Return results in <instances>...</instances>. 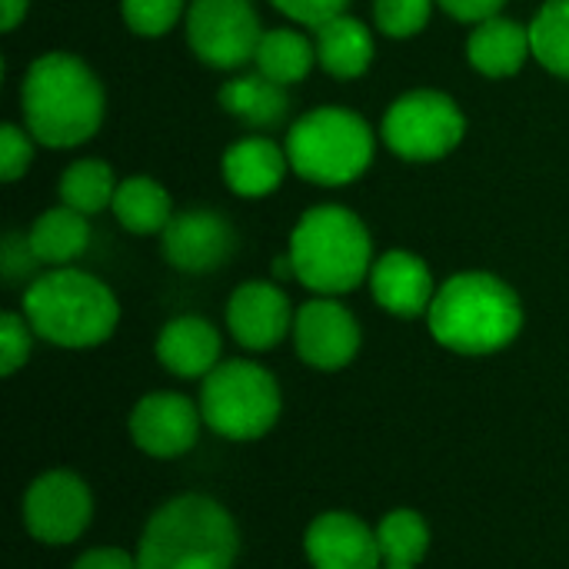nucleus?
I'll return each mask as SVG.
<instances>
[{
	"mask_svg": "<svg viewBox=\"0 0 569 569\" xmlns=\"http://www.w3.org/2000/svg\"><path fill=\"white\" fill-rule=\"evenodd\" d=\"M287 20L300 23V27H320L337 13H347L350 0H270Z\"/></svg>",
	"mask_w": 569,
	"mask_h": 569,
	"instance_id": "obj_32",
	"label": "nucleus"
},
{
	"mask_svg": "<svg viewBox=\"0 0 569 569\" xmlns=\"http://www.w3.org/2000/svg\"><path fill=\"white\" fill-rule=\"evenodd\" d=\"M533 57L530 43V23H520L513 17H490L477 23L467 37V60L477 73L490 80L517 77L527 60Z\"/></svg>",
	"mask_w": 569,
	"mask_h": 569,
	"instance_id": "obj_18",
	"label": "nucleus"
},
{
	"mask_svg": "<svg viewBox=\"0 0 569 569\" xmlns=\"http://www.w3.org/2000/svg\"><path fill=\"white\" fill-rule=\"evenodd\" d=\"M200 420L203 413L183 393H147L130 413V437L143 453L173 460L193 450Z\"/></svg>",
	"mask_w": 569,
	"mask_h": 569,
	"instance_id": "obj_14",
	"label": "nucleus"
},
{
	"mask_svg": "<svg viewBox=\"0 0 569 569\" xmlns=\"http://www.w3.org/2000/svg\"><path fill=\"white\" fill-rule=\"evenodd\" d=\"M33 347V327L27 323L23 313H3L0 317V373L13 377Z\"/></svg>",
	"mask_w": 569,
	"mask_h": 569,
	"instance_id": "obj_30",
	"label": "nucleus"
},
{
	"mask_svg": "<svg viewBox=\"0 0 569 569\" xmlns=\"http://www.w3.org/2000/svg\"><path fill=\"white\" fill-rule=\"evenodd\" d=\"M380 137L407 163H433L450 157L467 137L460 103L443 90H410L397 97L380 123Z\"/></svg>",
	"mask_w": 569,
	"mask_h": 569,
	"instance_id": "obj_8",
	"label": "nucleus"
},
{
	"mask_svg": "<svg viewBox=\"0 0 569 569\" xmlns=\"http://www.w3.org/2000/svg\"><path fill=\"white\" fill-rule=\"evenodd\" d=\"M307 557L313 569H380L377 533L353 513H323L307 530Z\"/></svg>",
	"mask_w": 569,
	"mask_h": 569,
	"instance_id": "obj_15",
	"label": "nucleus"
},
{
	"mask_svg": "<svg viewBox=\"0 0 569 569\" xmlns=\"http://www.w3.org/2000/svg\"><path fill=\"white\" fill-rule=\"evenodd\" d=\"M93 517V497L87 483L70 470H50L37 477L23 497V527L33 540L63 547L73 543Z\"/></svg>",
	"mask_w": 569,
	"mask_h": 569,
	"instance_id": "obj_10",
	"label": "nucleus"
},
{
	"mask_svg": "<svg viewBox=\"0 0 569 569\" xmlns=\"http://www.w3.org/2000/svg\"><path fill=\"white\" fill-rule=\"evenodd\" d=\"M23 317L33 333L63 350H90L113 337L120 303L113 290L77 267H50L23 293Z\"/></svg>",
	"mask_w": 569,
	"mask_h": 569,
	"instance_id": "obj_4",
	"label": "nucleus"
},
{
	"mask_svg": "<svg viewBox=\"0 0 569 569\" xmlns=\"http://www.w3.org/2000/svg\"><path fill=\"white\" fill-rule=\"evenodd\" d=\"M530 43L543 70L569 80V0H543L530 23Z\"/></svg>",
	"mask_w": 569,
	"mask_h": 569,
	"instance_id": "obj_26",
	"label": "nucleus"
},
{
	"mask_svg": "<svg viewBox=\"0 0 569 569\" xmlns=\"http://www.w3.org/2000/svg\"><path fill=\"white\" fill-rule=\"evenodd\" d=\"M220 333L203 317H173L157 337V360L180 380H203L220 360Z\"/></svg>",
	"mask_w": 569,
	"mask_h": 569,
	"instance_id": "obj_19",
	"label": "nucleus"
},
{
	"mask_svg": "<svg viewBox=\"0 0 569 569\" xmlns=\"http://www.w3.org/2000/svg\"><path fill=\"white\" fill-rule=\"evenodd\" d=\"M240 533L233 517L203 493H183L163 503L137 550L140 569H233Z\"/></svg>",
	"mask_w": 569,
	"mask_h": 569,
	"instance_id": "obj_5",
	"label": "nucleus"
},
{
	"mask_svg": "<svg viewBox=\"0 0 569 569\" xmlns=\"http://www.w3.org/2000/svg\"><path fill=\"white\" fill-rule=\"evenodd\" d=\"M383 569H417V567H383Z\"/></svg>",
	"mask_w": 569,
	"mask_h": 569,
	"instance_id": "obj_36",
	"label": "nucleus"
},
{
	"mask_svg": "<svg viewBox=\"0 0 569 569\" xmlns=\"http://www.w3.org/2000/svg\"><path fill=\"white\" fill-rule=\"evenodd\" d=\"M110 213L117 217V223L127 230V233H137V237H153V233H163L167 223L173 220V200L167 193V187L153 177H127L117 183V193H113V203H110Z\"/></svg>",
	"mask_w": 569,
	"mask_h": 569,
	"instance_id": "obj_23",
	"label": "nucleus"
},
{
	"mask_svg": "<svg viewBox=\"0 0 569 569\" xmlns=\"http://www.w3.org/2000/svg\"><path fill=\"white\" fill-rule=\"evenodd\" d=\"M427 323L440 347L460 357H490L520 337L523 303L497 273L467 270L437 287Z\"/></svg>",
	"mask_w": 569,
	"mask_h": 569,
	"instance_id": "obj_2",
	"label": "nucleus"
},
{
	"mask_svg": "<svg viewBox=\"0 0 569 569\" xmlns=\"http://www.w3.org/2000/svg\"><path fill=\"white\" fill-rule=\"evenodd\" d=\"M27 247L43 267H70L90 247V217L77 213L67 203L50 207L30 223Z\"/></svg>",
	"mask_w": 569,
	"mask_h": 569,
	"instance_id": "obj_22",
	"label": "nucleus"
},
{
	"mask_svg": "<svg viewBox=\"0 0 569 569\" xmlns=\"http://www.w3.org/2000/svg\"><path fill=\"white\" fill-rule=\"evenodd\" d=\"M293 320H297V313L277 283L247 280L230 293L227 327L243 350L263 353V350L280 347L287 340V333L293 330Z\"/></svg>",
	"mask_w": 569,
	"mask_h": 569,
	"instance_id": "obj_13",
	"label": "nucleus"
},
{
	"mask_svg": "<svg viewBox=\"0 0 569 569\" xmlns=\"http://www.w3.org/2000/svg\"><path fill=\"white\" fill-rule=\"evenodd\" d=\"M163 257L180 273H213L220 270L233 250H237V230L233 223L210 207H193L173 213L167 230L160 233Z\"/></svg>",
	"mask_w": 569,
	"mask_h": 569,
	"instance_id": "obj_11",
	"label": "nucleus"
},
{
	"mask_svg": "<svg viewBox=\"0 0 569 569\" xmlns=\"http://www.w3.org/2000/svg\"><path fill=\"white\" fill-rule=\"evenodd\" d=\"M20 117L40 147L73 150L103 127L107 93L77 53L47 50L23 70Z\"/></svg>",
	"mask_w": 569,
	"mask_h": 569,
	"instance_id": "obj_1",
	"label": "nucleus"
},
{
	"mask_svg": "<svg viewBox=\"0 0 569 569\" xmlns=\"http://www.w3.org/2000/svg\"><path fill=\"white\" fill-rule=\"evenodd\" d=\"M287 253L297 280L317 297H340L370 280L373 237L367 223L340 203H320L300 213Z\"/></svg>",
	"mask_w": 569,
	"mask_h": 569,
	"instance_id": "obj_3",
	"label": "nucleus"
},
{
	"mask_svg": "<svg viewBox=\"0 0 569 569\" xmlns=\"http://www.w3.org/2000/svg\"><path fill=\"white\" fill-rule=\"evenodd\" d=\"M437 0H373V23L383 37L410 40L427 30Z\"/></svg>",
	"mask_w": 569,
	"mask_h": 569,
	"instance_id": "obj_29",
	"label": "nucleus"
},
{
	"mask_svg": "<svg viewBox=\"0 0 569 569\" xmlns=\"http://www.w3.org/2000/svg\"><path fill=\"white\" fill-rule=\"evenodd\" d=\"M217 100H220L223 113H230L233 120H240L250 130H273L290 113L287 87L270 80V77H263L260 70L230 77L220 87Z\"/></svg>",
	"mask_w": 569,
	"mask_h": 569,
	"instance_id": "obj_21",
	"label": "nucleus"
},
{
	"mask_svg": "<svg viewBox=\"0 0 569 569\" xmlns=\"http://www.w3.org/2000/svg\"><path fill=\"white\" fill-rule=\"evenodd\" d=\"M253 67L283 83V87H293V83H303L310 77V70L317 67V47H313V37L293 30V27H273V30H263L260 37V47H257V57H253Z\"/></svg>",
	"mask_w": 569,
	"mask_h": 569,
	"instance_id": "obj_24",
	"label": "nucleus"
},
{
	"mask_svg": "<svg viewBox=\"0 0 569 569\" xmlns=\"http://www.w3.org/2000/svg\"><path fill=\"white\" fill-rule=\"evenodd\" d=\"M117 177L110 170L107 160H97V157H83V160H73L63 177H60V200L67 207H73L77 213L83 217H93V213H103L110 210L113 203V193H117Z\"/></svg>",
	"mask_w": 569,
	"mask_h": 569,
	"instance_id": "obj_25",
	"label": "nucleus"
},
{
	"mask_svg": "<svg viewBox=\"0 0 569 569\" xmlns=\"http://www.w3.org/2000/svg\"><path fill=\"white\" fill-rule=\"evenodd\" d=\"M73 569H140L137 567V557H130L127 550L120 547H97V550H87Z\"/></svg>",
	"mask_w": 569,
	"mask_h": 569,
	"instance_id": "obj_34",
	"label": "nucleus"
},
{
	"mask_svg": "<svg viewBox=\"0 0 569 569\" xmlns=\"http://www.w3.org/2000/svg\"><path fill=\"white\" fill-rule=\"evenodd\" d=\"M367 283L373 290V300L400 320H417L430 313V303L437 297L427 260L410 250H387L383 257H377Z\"/></svg>",
	"mask_w": 569,
	"mask_h": 569,
	"instance_id": "obj_16",
	"label": "nucleus"
},
{
	"mask_svg": "<svg viewBox=\"0 0 569 569\" xmlns=\"http://www.w3.org/2000/svg\"><path fill=\"white\" fill-rule=\"evenodd\" d=\"M187 0H120V17L130 33L137 37H167L183 17Z\"/></svg>",
	"mask_w": 569,
	"mask_h": 569,
	"instance_id": "obj_28",
	"label": "nucleus"
},
{
	"mask_svg": "<svg viewBox=\"0 0 569 569\" xmlns=\"http://www.w3.org/2000/svg\"><path fill=\"white\" fill-rule=\"evenodd\" d=\"M437 7L443 13H450L460 23H483L490 17H500V10L507 7V0H437Z\"/></svg>",
	"mask_w": 569,
	"mask_h": 569,
	"instance_id": "obj_33",
	"label": "nucleus"
},
{
	"mask_svg": "<svg viewBox=\"0 0 569 569\" xmlns=\"http://www.w3.org/2000/svg\"><path fill=\"white\" fill-rule=\"evenodd\" d=\"M290 170L317 187H347L360 180L377 153L373 127L347 107H313L287 130Z\"/></svg>",
	"mask_w": 569,
	"mask_h": 569,
	"instance_id": "obj_6",
	"label": "nucleus"
},
{
	"mask_svg": "<svg viewBox=\"0 0 569 569\" xmlns=\"http://www.w3.org/2000/svg\"><path fill=\"white\" fill-rule=\"evenodd\" d=\"M360 323L337 297H313L297 310L293 343L307 367L343 370L360 353Z\"/></svg>",
	"mask_w": 569,
	"mask_h": 569,
	"instance_id": "obj_12",
	"label": "nucleus"
},
{
	"mask_svg": "<svg viewBox=\"0 0 569 569\" xmlns=\"http://www.w3.org/2000/svg\"><path fill=\"white\" fill-rule=\"evenodd\" d=\"M387 567H420L430 550V527L417 510H393L377 527Z\"/></svg>",
	"mask_w": 569,
	"mask_h": 569,
	"instance_id": "obj_27",
	"label": "nucleus"
},
{
	"mask_svg": "<svg viewBox=\"0 0 569 569\" xmlns=\"http://www.w3.org/2000/svg\"><path fill=\"white\" fill-rule=\"evenodd\" d=\"M220 173L230 193L243 200H263L280 190V183L290 173L287 147L270 140L267 133L240 137L227 147L220 160Z\"/></svg>",
	"mask_w": 569,
	"mask_h": 569,
	"instance_id": "obj_17",
	"label": "nucleus"
},
{
	"mask_svg": "<svg viewBox=\"0 0 569 569\" xmlns=\"http://www.w3.org/2000/svg\"><path fill=\"white\" fill-rule=\"evenodd\" d=\"M313 47L320 70L330 73L333 80L363 77L377 57L373 30L353 13H337L327 23L313 27Z\"/></svg>",
	"mask_w": 569,
	"mask_h": 569,
	"instance_id": "obj_20",
	"label": "nucleus"
},
{
	"mask_svg": "<svg viewBox=\"0 0 569 569\" xmlns=\"http://www.w3.org/2000/svg\"><path fill=\"white\" fill-rule=\"evenodd\" d=\"M27 10H30V0H0V30L3 33H10V30H17L20 27V20L27 17Z\"/></svg>",
	"mask_w": 569,
	"mask_h": 569,
	"instance_id": "obj_35",
	"label": "nucleus"
},
{
	"mask_svg": "<svg viewBox=\"0 0 569 569\" xmlns=\"http://www.w3.org/2000/svg\"><path fill=\"white\" fill-rule=\"evenodd\" d=\"M280 387L273 373L253 360H223L203 377L200 413L223 440H260L280 417Z\"/></svg>",
	"mask_w": 569,
	"mask_h": 569,
	"instance_id": "obj_7",
	"label": "nucleus"
},
{
	"mask_svg": "<svg viewBox=\"0 0 569 569\" xmlns=\"http://www.w3.org/2000/svg\"><path fill=\"white\" fill-rule=\"evenodd\" d=\"M33 137L23 123H3L0 127V177L7 183L20 180L33 163Z\"/></svg>",
	"mask_w": 569,
	"mask_h": 569,
	"instance_id": "obj_31",
	"label": "nucleus"
},
{
	"mask_svg": "<svg viewBox=\"0 0 569 569\" xmlns=\"http://www.w3.org/2000/svg\"><path fill=\"white\" fill-rule=\"evenodd\" d=\"M260 37L263 23L253 0H190L187 7V43L213 70L253 63Z\"/></svg>",
	"mask_w": 569,
	"mask_h": 569,
	"instance_id": "obj_9",
	"label": "nucleus"
}]
</instances>
